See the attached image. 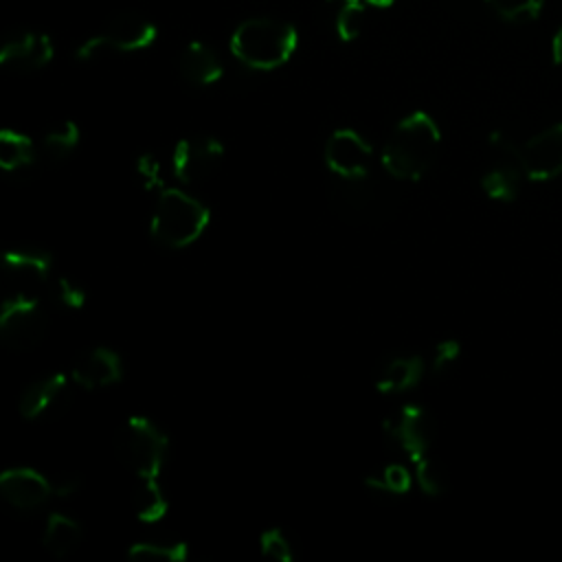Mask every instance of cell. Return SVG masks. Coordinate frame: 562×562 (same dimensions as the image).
Instances as JSON below:
<instances>
[{
  "label": "cell",
  "mask_w": 562,
  "mask_h": 562,
  "mask_svg": "<svg viewBox=\"0 0 562 562\" xmlns=\"http://www.w3.org/2000/svg\"><path fill=\"white\" fill-rule=\"evenodd\" d=\"M441 143V132L428 112L415 110L389 134L380 162L393 180L415 182L432 167Z\"/></svg>",
  "instance_id": "1"
},
{
  "label": "cell",
  "mask_w": 562,
  "mask_h": 562,
  "mask_svg": "<svg viewBox=\"0 0 562 562\" xmlns=\"http://www.w3.org/2000/svg\"><path fill=\"white\" fill-rule=\"evenodd\" d=\"M211 220L209 206L184 193L182 189H162L154 202L149 235L169 250H180L195 244Z\"/></svg>",
  "instance_id": "2"
},
{
  "label": "cell",
  "mask_w": 562,
  "mask_h": 562,
  "mask_svg": "<svg viewBox=\"0 0 562 562\" xmlns=\"http://www.w3.org/2000/svg\"><path fill=\"white\" fill-rule=\"evenodd\" d=\"M299 35L292 24L274 18H250L231 35V53L252 70H274L296 50Z\"/></svg>",
  "instance_id": "3"
},
{
  "label": "cell",
  "mask_w": 562,
  "mask_h": 562,
  "mask_svg": "<svg viewBox=\"0 0 562 562\" xmlns=\"http://www.w3.org/2000/svg\"><path fill=\"white\" fill-rule=\"evenodd\" d=\"M327 200L329 209L351 226H380L400 209L395 191L371 176L358 180L334 178L327 187Z\"/></svg>",
  "instance_id": "4"
},
{
  "label": "cell",
  "mask_w": 562,
  "mask_h": 562,
  "mask_svg": "<svg viewBox=\"0 0 562 562\" xmlns=\"http://www.w3.org/2000/svg\"><path fill=\"white\" fill-rule=\"evenodd\" d=\"M167 435L147 417H127L114 435L116 459L136 479H158L167 459Z\"/></svg>",
  "instance_id": "5"
},
{
  "label": "cell",
  "mask_w": 562,
  "mask_h": 562,
  "mask_svg": "<svg viewBox=\"0 0 562 562\" xmlns=\"http://www.w3.org/2000/svg\"><path fill=\"white\" fill-rule=\"evenodd\" d=\"M50 318L40 299L18 290L0 305V340L11 351H31L44 342Z\"/></svg>",
  "instance_id": "6"
},
{
  "label": "cell",
  "mask_w": 562,
  "mask_h": 562,
  "mask_svg": "<svg viewBox=\"0 0 562 562\" xmlns=\"http://www.w3.org/2000/svg\"><path fill=\"white\" fill-rule=\"evenodd\" d=\"M156 35H158V29L149 18H145L136 11H123V13H116L114 18H110L101 26V31H97L83 44H79L77 59L88 61L97 53H103V50L134 53V50L151 46Z\"/></svg>",
  "instance_id": "7"
},
{
  "label": "cell",
  "mask_w": 562,
  "mask_h": 562,
  "mask_svg": "<svg viewBox=\"0 0 562 562\" xmlns=\"http://www.w3.org/2000/svg\"><path fill=\"white\" fill-rule=\"evenodd\" d=\"M224 160V145L215 136L195 134L182 138L171 154L173 176L184 184L213 178Z\"/></svg>",
  "instance_id": "8"
},
{
  "label": "cell",
  "mask_w": 562,
  "mask_h": 562,
  "mask_svg": "<svg viewBox=\"0 0 562 562\" xmlns=\"http://www.w3.org/2000/svg\"><path fill=\"white\" fill-rule=\"evenodd\" d=\"M323 158L327 171L334 178L358 180L369 176L373 149L356 130L338 127L329 134L323 149Z\"/></svg>",
  "instance_id": "9"
},
{
  "label": "cell",
  "mask_w": 562,
  "mask_h": 562,
  "mask_svg": "<svg viewBox=\"0 0 562 562\" xmlns=\"http://www.w3.org/2000/svg\"><path fill=\"white\" fill-rule=\"evenodd\" d=\"M384 435L400 450H404L411 461L428 454L435 437V426L428 411L419 404L402 406L393 417L384 419Z\"/></svg>",
  "instance_id": "10"
},
{
  "label": "cell",
  "mask_w": 562,
  "mask_h": 562,
  "mask_svg": "<svg viewBox=\"0 0 562 562\" xmlns=\"http://www.w3.org/2000/svg\"><path fill=\"white\" fill-rule=\"evenodd\" d=\"M518 160L527 180L544 182L562 176V123L544 127L518 145Z\"/></svg>",
  "instance_id": "11"
},
{
  "label": "cell",
  "mask_w": 562,
  "mask_h": 562,
  "mask_svg": "<svg viewBox=\"0 0 562 562\" xmlns=\"http://www.w3.org/2000/svg\"><path fill=\"white\" fill-rule=\"evenodd\" d=\"M72 400L70 393V382L64 373H53L44 375L35 382H31L18 402L20 415L29 422L35 419H48L59 415Z\"/></svg>",
  "instance_id": "12"
},
{
  "label": "cell",
  "mask_w": 562,
  "mask_h": 562,
  "mask_svg": "<svg viewBox=\"0 0 562 562\" xmlns=\"http://www.w3.org/2000/svg\"><path fill=\"white\" fill-rule=\"evenodd\" d=\"M55 55L53 40L40 31H18L4 40L0 48V64L15 72H35Z\"/></svg>",
  "instance_id": "13"
},
{
  "label": "cell",
  "mask_w": 562,
  "mask_h": 562,
  "mask_svg": "<svg viewBox=\"0 0 562 562\" xmlns=\"http://www.w3.org/2000/svg\"><path fill=\"white\" fill-rule=\"evenodd\" d=\"M0 496L20 512L37 509L53 496L50 479L33 468H9L0 474Z\"/></svg>",
  "instance_id": "14"
},
{
  "label": "cell",
  "mask_w": 562,
  "mask_h": 562,
  "mask_svg": "<svg viewBox=\"0 0 562 562\" xmlns=\"http://www.w3.org/2000/svg\"><path fill=\"white\" fill-rule=\"evenodd\" d=\"M70 378L75 384L90 391L112 386L123 380L121 356L110 347L86 349L75 358L70 367Z\"/></svg>",
  "instance_id": "15"
},
{
  "label": "cell",
  "mask_w": 562,
  "mask_h": 562,
  "mask_svg": "<svg viewBox=\"0 0 562 562\" xmlns=\"http://www.w3.org/2000/svg\"><path fill=\"white\" fill-rule=\"evenodd\" d=\"M2 268L22 285L24 292H31V288H42L50 279L53 257L44 248L18 246L2 255Z\"/></svg>",
  "instance_id": "16"
},
{
  "label": "cell",
  "mask_w": 562,
  "mask_h": 562,
  "mask_svg": "<svg viewBox=\"0 0 562 562\" xmlns=\"http://www.w3.org/2000/svg\"><path fill=\"white\" fill-rule=\"evenodd\" d=\"M424 375V360L417 353L389 356L378 369L375 386L384 395H400L411 391Z\"/></svg>",
  "instance_id": "17"
},
{
  "label": "cell",
  "mask_w": 562,
  "mask_h": 562,
  "mask_svg": "<svg viewBox=\"0 0 562 562\" xmlns=\"http://www.w3.org/2000/svg\"><path fill=\"white\" fill-rule=\"evenodd\" d=\"M178 68L184 81L191 86H211L222 79L224 66L213 48L202 42H189L178 59Z\"/></svg>",
  "instance_id": "18"
},
{
  "label": "cell",
  "mask_w": 562,
  "mask_h": 562,
  "mask_svg": "<svg viewBox=\"0 0 562 562\" xmlns=\"http://www.w3.org/2000/svg\"><path fill=\"white\" fill-rule=\"evenodd\" d=\"M37 165L35 143L15 130L0 132V167L13 178L31 176Z\"/></svg>",
  "instance_id": "19"
},
{
  "label": "cell",
  "mask_w": 562,
  "mask_h": 562,
  "mask_svg": "<svg viewBox=\"0 0 562 562\" xmlns=\"http://www.w3.org/2000/svg\"><path fill=\"white\" fill-rule=\"evenodd\" d=\"M81 525L66 514H50L42 533V544L53 558H66L81 544Z\"/></svg>",
  "instance_id": "20"
},
{
  "label": "cell",
  "mask_w": 562,
  "mask_h": 562,
  "mask_svg": "<svg viewBox=\"0 0 562 562\" xmlns=\"http://www.w3.org/2000/svg\"><path fill=\"white\" fill-rule=\"evenodd\" d=\"M132 509L140 522H158L169 509V501L158 479H138L132 492Z\"/></svg>",
  "instance_id": "21"
},
{
  "label": "cell",
  "mask_w": 562,
  "mask_h": 562,
  "mask_svg": "<svg viewBox=\"0 0 562 562\" xmlns=\"http://www.w3.org/2000/svg\"><path fill=\"white\" fill-rule=\"evenodd\" d=\"M132 560H151V562H189L193 551L182 540H143L134 542L127 549Z\"/></svg>",
  "instance_id": "22"
},
{
  "label": "cell",
  "mask_w": 562,
  "mask_h": 562,
  "mask_svg": "<svg viewBox=\"0 0 562 562\" xmlns=\"http://www.w3.org/2000/svg\"><path fill=\"white\" fill-rule=\"evenodd\" d=\"M331 11L334 29L342 42H353L364 24L362 0H325Z\"/></svg>",
  "instance_id": "23"
},
{
  "label": "cell",
  "mask_w": 562,
  "mask_h": 562,
  "mask_svg": "<svg viewBox=\"0 0 562 562\" xmlns=\"http://www.w3.org/2000/svg\"><path fill=\"white\" fill-rule=\"evenodd\" d=\"M79 138H81V132H79L77 123L64 121L44 134L42 151L50 162H61L77 149Z\"/></svg>",
  "instance_id": "24"
},
{
  "label": "cell",
  "mask_w": 562,
  "mask_h": 562,
  "mask_svg": "<svg viewBox=\"0 0 562 562\" xmlns=\"http://www.w3.org/2000/svg\"><path fill=\"white\" fill-rule=\"evenodd\" d=\"M413 463H415V481L426 496H441L448 490V476L435 459L426 454Z\"/></svg>",
  "instance_id": "25"
},
{
  "label": "cell",
  "mask_w": 562,
  "mask_h": 562,
  "mask_svg": "<svg viewBox=\"0 0 562 562\" xmlns=\"http://www.w3.org/2000/svg\"><path fill=\"white\" fill-rule=\"evenodd\" d=\"M259 549L266 558L274 562H292L296 558V547L290 533L281 527H270L259 536Z\"/></svg>",
  "instance_id": "26"
},
{
  "label": "cell",
  "mask_w": 562,
  "mask_h": 562,
  "mask_svg": "<svg viewBox=\"0 0 562 562\" xmlns=\"http://www.w3.org/2000/svg\"><path fill=\"white\" fill-rule=\"evenodd\" d=\"M496 15H501L507 22H525V20H533L544 0H485Z\"/></svg>",
  "instance_id": "27"
},
{
  "label": "cell",
  "mask_w": 562,
  "mask_h": 562,
  "mask_svg": "<svg viewBox=\"0 0 562 562\" xmlns=\"http://www.w3.org/2000/svg\"><path fill=\"white\" fill-rule=\"evenodd\" d=\"M134 171L140 180V187L145 191H162L165 182H162V165L154 154H140L136 158Z\"/></svg>",
  "instance_id": "28"
},
{
  "label": "cell",
  "mask_w": 562,
  "mask_h": 562,
  "mask_svg": "<svg viewBox=\"0 0 562 562\" xmlns=\"http://www.w3.org/2000/svg\"><path fill=\"white\" fill-rule=\"evenodd\" d=\"M461 356V345L459 340L454 338H446L441 342L435 345V351H432V362H430V369L432 373H446Z\"/></svg>",
  "instance_id": "29"
},
{
  "label": "cell",
  "mask_w": 562,
  "mask_h": 562,
  "mask_svg": "<svg viewBox=\"0 0 562 562\" xmlns=\"http://www.w3.org/2000/svg\"><path fill=\"white\" fill-rule=\"evenodd\" d=\"M57 299L68 307V310H81L88 301V292L79 281L72 279H57Z\"/></svg>",
  "instance_id": "30"
},
{
  "label": "cell",
  "mask_w": 562,
  "mask_h": 562,
  "mask_svg": "<svg viewBox=\"0 0 562 562\" xmlns=\"http://www.w3.org/2000/svg\"><path fill=\"white\" fill-rule=\"evenodd\" d=\"M382 479L386 481V485H389V490H391L393 496L406 494V492L411 490V481H413L411 472H408L404 465H400V463H389V465L382 470Z\"/></svg>",
  "instance_id": "31"
},
{
  "label": "cell",
  "mask_w": 562,
  "mask_h": 562,
  "mask_svg": "<svg viewBox=\"0 0 562 562\" xmlns=\"http://www.w3.org/2000/svg\"><path fill=\"white\" fill-rule=\"evenodd\" d=\"M50 485H53V496L68 498L81 487V479L75 472H61L55 479H50Z\"/></svg>",
  "instance_id": "32"
},
{
  "label": "cell",
  "mask_w": 562,
  "mask_h": 562,
  "mask_svg": "<svg viewBox=\"0 0 562 562\" xmlns=\"http://www.w3.org/2000/svg\"><path fill=\"white\" fill-rule=\"evenodd\" d=\"M551 53H553V59L555 64L562 66V26L558 29V33L553 35V42H551Z\"/></svg>",
  "instance_id": "33"
},
{
  "label": "cell",
  "mask_w": 562,
  "mask_h": 562,
  "mask_svg": "<svg viewBox=\"0 0 562 562\" xmlns=\"http://www.w3.org/2000/svg\"><path fill=\"white\" fill-rule=\"evenodd\" d=\"M367 2L373 7H391L395 0H367Z\"/></svg>",
  "instance_id": "34"
}]
</instances>
